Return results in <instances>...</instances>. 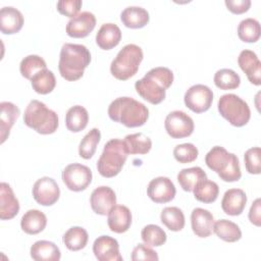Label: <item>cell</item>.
Here are the masks:
<instances>
[{
	"mask_svg": "<svg viewBox=\"0 0 261 261\" xmlns=\"http://www.w3.org/2000/svg\"><path fill=\"white\" fill-rule=\"evenodd\" d=\"M32 194L35 201L40 205L51 206L59 199L60 189L52 177L43 176L34 184Z\"/></svg>",
	"mask_w": 261,
	"mask_h": 261,
	"instance_id": "cell-12",
	"label": "cell"
},
{
	"mask_svg": "<svg viewBox=\"0 0 261 261\" xmlns=\"http://www.w3.org/2000/svg\"><path fill=\"white\" fill-rule=\"evenodd\" d=\"M31 257L36 261H58L61 258V253L53 242L41 240L32 245Z\"/></svg>",
	"mask_w": 261,
	"mask_h": 261,
	"instance_id": "cell-25",
	"label": "cell"
},
{
	"mask_svg": "<svg viewBox=\"0 0 261 261\" xmlns=\"http://www.w3.org/2000/svg\"><path fill=\"white\" fill-rule=\"evenodd\" d=\"M217 108L220 115L237 127L247 124L251 117L248 103L236 94L222 95L218 100Z\"/></svg>",
	"mask_w": 261,
	"mask_h": 261,
	"instance_id": "cell-8",
	"label": "cell"
},
{
	"mask_svg": "<svg viewBox=\"0 0 261 261\" xmlns=\"http://www.w3.org/2000/svg\"><path fill=\"white\" fill-rule=\"evenodd\" d=\"M143 242L151 247H160L167 240L166 232L156 224H148L141 231Z\"/></svg>",
	"mask_w": 261,
	"mask_h": 261,
	"instance_id": "cell-40",
	"label": "cell"
},
{
	"mask_svg": "<svg viewBox=\"0 0 261 261\" xmlns=\"http://www.w3.org/2000/svg\"><path fill=\"white\" fill-rule=\"evenodd\" d=\"M90 62L91 53L86 46L65 43L60 50L58 69L63 79L73 82L83 76Z\"/></svg>",
	"mask_w": 261,
	"mask_h": 261,
	"instance_id": "cell-2",
	"label": "cell"
},
{
	"mask_svg": "<svg viewBox=\"0 0 261 261\" xmlns=\"http://www.w3.org/2000/svg\"><path fill=\"white\" fill-rule=\"evenodd\" d=\"M213 231L219 239L227 243H234L242 238V230L239 225L227 219L214 221Z\"/></svg>",
	"mask_w": 261,
	"mask_h": 261,
	"instance_id": "cell-29",
	"label": "cell"
},
{
	"mask_svg": "<svg viewBox=\"0 0 261 261\" xmlns=\"http://www.w3.org/2000/svg\"><path fill=\"white\" fill-rule=\"evenodd\" d=\"M47 225L46 215L38 209L28 210L20 219V227L28 234H37Z\"/></svg>",
	"mask_w": 261,
	"mask_h": 261,
	"instance_id": "cell-26",
	"label": "cell"
},
{
	"mask_svg": "<svg viewBox=\"0 0 261 261\" xmlns=\"http://www.w3.org/2000/svg\"><path fill=\"white\" fill-rule=\"evenodd\" d=\"M261 150L259 147H253L245 152V166L249 173L259 174L261 171Z\"/></svg>",
	"mask_w": 261,
	"mask_h": 261,
	"instance_id": "cell-42",
	"label": "cell"
},
{
	"mask_svg": "<svg viewBox=\"0 0 261 261\" xmlns=\"http://www.w3.org/2000/svg\"><path fill=\"white\" fill-rule=\"evenodd\" d=\"M238 63L241 69L246 73L250 83L256 86L261 84V62L255 52L248 49L243 50L238 57Z\"/></svg>",
	"mask_w": 261,
	"mask_h": 261,
	"instance_id": "cell-17",
	"label": "cell"
},
{
	"mask_svg": "<svg viewBox=\"0 0 261 261\" xmlns=\"http://www.w3.org/2000/svg\"><path fill=\"white\" fill-rule=\"evenodd\" d=\"M198 149L192 143L176 145L173 149V156L179 163H191L198 157Z\"/></svg>",
	"mask_w": 261,
	"mask_h": 261,
	"instance_id": "cell-41",
	"label": "cell"
},
{
	"mask_svg": "<svg viewBox=\"0 0 261 261\" xmlns=\"http://www.w3.org/2000/svg\"><path fill=\"white\" fill-rule=\"evenodd\" d=\"M121 40V31L117 24L112 22L103 23L97 35L96 43L103 50H110L117 46Z\"/></svg>",
	"mask_w": 261,
	"mask_h": 261,
	"instance_id": "cell-23",
	"label": "cell"
},
{
	"mask_svg": "<svg viewBox=\"0 0 261 261\" xmlns=\"http://www.w3.org/2000/svg\"><path fill=\"white\" fill-rule=\"evenodd\" d=\"M164 126L167 134L173 139L189 137L194 132V121L190 115L180 110H174L167 114Z\"/></svg>",
	"mask_w": 261,
	"mask_h": 261,
	"instance_id": "cell-11",
	"label": "cell"
},
{
	"mask_svg": "<svg viewBox=\"0 0 261 261\" xmlns=\"http://www.w3.org/2000/svg\"><path fill=\"white\" fill-rule=\"evenodd\" d=\"M83 2L81 0H60L57 2L56 7L61 14L72 18L79 14Z\"/></svg>",
	"mask_w": 261,
	"mask_h": 261,
	"instance_id": "cell-44",
	"label": "cell"
},
{
	"mask_svg": "<svg viewBox=\"0 0 261 261\" xmlns=\"http://www.w3.org/2000/svg\"><path fill=\"white\" fill-rule=\"evenodd\" d=\"M184 101L190 110L195 113H202L210 108L213 101V92L209 87L197 84L187 90Z\"/></svg>",
	"mask_w": 261,
	"mask_h": 261,
	"instance_id": "cell-10",
	"label": "cell"
},
{
	"mask_svg": "<svg viewBox=\"0 0 261 261\" xmlns=\"http://www.w3.org/2000/svg\"><path fill=\"white\" fill-rule=\"evenodd\" d=\"M205 178H207V174L199 166L184 168L177 174V181L186 192H193L195 186Z\"/></svg>",
	"mask_w": 261,
	"mask_h": 261,
	"instance_id": "cell-31",
	"label": "cell"
},
{
	"mask_svg": "<svg viewBox=\"0 0 261 261\" xmlns=\"http://www.w3.org/2000/svg\"><path fill=\"white\" fill-rule=\"evenodd\" d=\"M127 150L123 141L119 139L109 140L103 148V152L97 161V169L104 177L117 175L127 158Z\"/></svg>",
	"mask_w": 261,
	"mask_h": 261,
	"instance_id": "cell-6",
	"label": "cell"
},
{
	"mask_svg": "<svg viewBox=\"0 0 261 261\" xmlns=\"http://www.w3.org/2000/svg\"><path fill=\"white\" fill-rule=\"evenodd\" d=\"M128 154H147L152 148V141L143 133L125 136L123 140Z\"/></svg>",
	"mask_w": 261,
	"mask_h": 261,
	"instance_id": "cell-32",
	"label": "cell"
},
{
	"mask_svg": "<svg viewBox=\"0 0 261 261\" xmlns=\"http://www.w3.org/2000/svg\"><path fill=\"white\" fill-rule=\"evenodd\" d=\"M173 82V72L163 66L150 69L144 77L137 81L135 89L137 93L151 104L161 103L166 96V90Z\"/></svg>",
	"mask_w": 261,
	"mask_h": 261,
	"instance_id": "cell-1",
	"label": "cell"
},
{
	"mask_svg": "<svg viewBox=\"0 0 261 261\" xmlns=\"http://www.w3.org/2000/svg\"><path fill=\"white\" fill-rule=\"evenodd\" d=\"M261 200L257 198L250 207L249 210V220L256 226L261 225Z\"/></svg>",
	"mask_w": 261,
	"mask_h": 261,
	"instance_id": "cell-46",
	"label": "cell"
},
{
	"mask_svg": "<svg viewBox=\"0 0 261 261\" xmlns=\"http://www.w3.org/2000/svg\"><path fill=\"white\" fill-rule=\"evenodd\" d=\"M90 204L96 214L106 215L115 206L116 195L114 191L107 186L98 187L91 194Z\"/></svg>",
	"mask_w": 261,
	"mask_h": 261,
	"instance_id": "cell-15",
	"label": "cell"
},
{
	"mask_svg": "<svg viewBox=\"0 0 261 261\" xmlns=\"http://www.w3.org/2000/svg\"><path fill=\"white\" fill-rule=\"evenodd\" d=\"M214 84L220 90H233L240 86L241 77L230 68H221L214 74Z\"/></svg>",
	"mask_w": 261,
	"mask_h": 261,
	"instance_id": "cell-39",
	"label": "cell"
},
{
	"mask_svg": "<svg viewBox=\"0 0 261 261\" xmlns=\"http://www.w3.org/2000/svg\"><path fill=\"white\" fill-rule=\"evenodd\" d=\"M92 170L81 163H71L62 170V180L66 188L73 192H81L92 181Z\"/></svg>",
	"mask_w": 261,
	"mask_h": 261,
	"instance_id": "cell-9",
	"label": "cell"
},
{
	"mask_svg": "<svg viewBox=\"0 0 261 261\" xmlns=\"http://www.w3.org/2000/svg\"><path fill=\"white\" fill-rule=\"evenodd\" d=\"M191 224L197 237L207 238L213 231L214 216L207 209L195 208L191 214Z\"/></svg>",
	"mask_w": 261,
	"mask_h": 261,
	"instance_id": "cell-18",
	"label": "cell"
},
{
	"mask_svg": "<svg viewBox=\"0 0 261 261\" xmlns=\"http://www.w3.org/2000/svg\"><path fill=\"white\" fill-rule=\"evenodd\" d=\"M23 122L41 135H50L55 133L59 121L55 111L39 100H32L24 110Z\"/></svg>",
	"mask_w": 261,
	"mask_h": 261,
	"instance_id": "cell-5",
	"label": "cell"
},
{
	"mask_svg": "<svg viewBox=\"0 0 261 261\" xmlns=\"http://www.w3.org/2000/svg\"><path fill=\"white\" fill-rule=\"evenodd\" d=\"M22 13L12 7L4 6L0 10V30L5 35H12L18 33L23 25Z\"/></svg>",
	"mask_w": 261,
	"mask_h": 261,
	"instance_id": "cell-20",
	"label": "cell"
},
{
	"mask_svg": "<svg viewBox=\"0 0 261 261\" xmlns=\"http://www.w3.org/2000/svg\"><path fill=\"white\" fill-rule=\"evenodd\" d=\"M31 85L35 92L46 95L54 90L56 86V79L54 73L46 68L39 71L32 77Z\"/></svg>",
	"mask_w": 261,
	"mask_h": 261,
	"instance_id": "cell-33",
	"label": "cell"
},
{
	"mask_svg": "<svg viewBox=\"0 0 261 261\" xmlns=\"http://www.w3.org/2000/svg\"><path fill=\"white\" fill-rule=\"evenodd\" d=\"M111 120L127 127H137L145 124L149 117V109L145 104L130 97H118L108 107Z\"/></svg>",
	"mask_w": 261,
	"mask_h": 261,
	"instance_id": "cell-3",
	"label": "cell"
},
{
	"mask_svg": "<svg viewBox=\"0 0 261 261\" xmlns=\"http://www.w3.org/2000/svg\"><path fill=\"white\" fill-rule=\"evenodd\" d=\"M88 231L82 226H72L63 234L62 241L69 251H80L84 249L88 243Z\"/></svg>",
	"mask_w": 261,
	"mask_h": 261,
	"instance_id": "cell-30",
	"label": "cell"
},
{
	"mask_svg": "<svg viewBox=\"0 0 261 261\" xmlns=\"http://www.w3.org/2000/svg\"><path fill=\"white\" fill-rule=\"evenodd\" d=\"M224 3L227 9L236 14H241L248 11L251 6L250 0H225Z\"/></svg>",
	"mask_w": 261,
	"mask_h": 261,
	"instance_id": "cell-45",
	"label": "cell"
},
{
	"mask_svg": "<svg viewBox=\"0 0 261 261\" xmlns=\"http://www.w3.org/2000/svg\"><path fill=\"white\" fill-rule=\"evenodd\" d=\"M0 107V139L1 144H3L8 138L10 129L19 115V109L15 104L7 101L1 102Z\"/></svg>",
	"mask_w": 261,
	"mask_h": 261,
	"instance_id": "cell-24",
	"label": "cell"
},
{
	"mask_svg": "<svg viewBox=\"0 0 261 261\" xmlns=\"http://www.w3.org/2000/svg\"><path fill=\"white\" fill-rule=\"evenodd\" d=\"M120 19L126 28H144L150 19L149 12L141 6H127L120 13Z\"/></svg>",
	"mask_w": 261,
	"mask_h": 261,
	"instance_id": "cell-27",
	"label": "cell"
},
{
	"mask_svg": "<svg viewBox=\"0 0 261 261\" xmlns=\"http://www.w3.org/2000/svg\"><path fill=\"white\" fill-rule=\"evenodd\" d=\"M101 139V133L97 127L92 128L79 145V155L84 159H90L96 152L97 145Z\"/></svg>",
	"mask_w": 261,
	"mask_h": 261,
	"instance_id": "cell-38",
	"label": "cell"
},
{
	"mask_svg": "<svg viewBox=\"0 0 261 261\" xmlns=\"http://www.w3.org/2000/svg\"><path fill=\"white\" fill-rule=\"evenodd\" d=\"M247 204V195L241 189L227 190L221 200V208L224 213L237 216L242 214Z\"/></svg>",
	"mask_w": 261,
	"mask_h": 261,
	"instance_id": "cell-22",
	"label": "cell"
},
{
	"mask_svg": "<svg viewBox=\"0 0 261 261\" xmlns=\"http://www.w3.org/2000/svg\"><path fill=\"white\" fill-rule=\"evenodd\" d=\"M19 211V202L14 196L11 187L7 182L0 185V218L8 220L13 218Z\"/></svg>",
	"mask_w": 261,
	"mask_h": 261,
	"instance_id": "cell-21",
	"label": "cell"
},
{
	"mask_svg": "<svg viewBox=\"0 0 261 261\" xmlns=\"http://www.w3.org/2000/svg\"><path fill=\"white\" fill-rule=\"evenodd\" d=\"M95 15L90 11H83L69 19L65 30L71 38H85L95 29Z\"/></svg>",
	"mask_w": 261,
	"mask_h": 261,
	"instance_id": "cell-16",
	"label": "cell"
},
{
	"mask_svg": "<svg viewBox=\"0 0 261 261\" xmlns=\"http://www.w3.org/2000/svg\"><path fill=\"white\" fill-rule=\"evenodd\" d=\"M159 259L157 252L151 249L148 245L139 244L132 252L133 261H157Z\"/></svg>",
	"mask_w": 261,
	"mask_h": 261,
	"instance_id": "cell-43",
	"label": "cell"
},
{
	"mask_svg": "<svg viewBox=\"0 0 261 261\" xmlns=\"http://www.w3.org/2000/svg\"><path fill=\"white\" fill-rule=\"evenodd\" d=\"M196 200L202 203H213L219 194L218 185L215 181L208 180L207 178L200 180L193 190Z\"/></svg>",
	"mask_w": 261,
	"mask_h": 261,
	"instance_id": "cell-34",
	"label": "cell"
},
{
	"mask_svg": "<svg viewBox=\"0 0 261 261\" xmlns=\"http://www.w3.org/2000/svg\"><path fill=\"white\" fill-rule=\"evenodd\" d=\"M176 190L174 184L166 176L153 178L147 188L149 198L155 203H167L173 200Z\"/></svg>",
	"mask_w": 261,
	"mask_h": 261,
	"instance_id": "cell-13",
	"label": "cell"
},
{
	"mask_svg": "<svg viewBox=\"0 0 261 261\" xmlns=\"http://www.w3.org/2000/svg\"><path fill=\"white\" fill-rule=\"evenodd\" d=\"M161 222L172 231H179L185 226V215L184 212L174 206L165 207L160 214Z\"/></svg>",
	"mask_w": 261,
	"mask_h": 261,
	"instance_id": "cell-35",
	"label": "cell"
},
{
	"mask_svg": "<svg viewBox=\"0 0 261 261\" xmlns=\"http://www.w3.org/2000/svg\"><path fill=\"white\" fill-rule=\"evenodd\" d=\"M46 68H47V64L45 60L41 56L35 55V54L25 56L20 61V64H19V71L21 75L30 81L36 73Z\"/></svg>",
	"mask_w": 261,
	"mask_h": 261,
	"instance_id": "cell-37",
	"label": "cell"
},
{
	"mask_svg": "<svg viewBox=\"0 0 261 261\" xmlns=\"http://www.w3.org/2000/svg\"><path fill=\"white\" fill-rule=\"evenodd\" d=\"M89 122L88 110L81 106L74 105L70 107L65 115V125L68 130L72 133H79L86 128Z\"/></svg>",
	"mask_w": 261,
	"mask_h": 261,
	"instance_id": "cell-28",
	"label": "cell"
},
{
	"mask_svg": "<svg viewBox=\"0 0 261 261\" xmlns=\"http://www.w3.org/2000/svg\"><path fill=\"white\" fill-rule=\"evenodd\" d=\"M93 253L99 261H122L118 242L110 236H100L93 244Z\"/></svg>",
	"mask_w": 261,
	"mask_h": 261,
	"instance_id": "cell-14",
	"label": "cell"
},
{
	"mask_svg": "<svg viewBox=\"0 0 261 261\" xmlns=\"http://www.w3.org/2000/svg\"><path fill=\"white\" fill-rule=\"evenodd\" d=\"M260 35V23L255 18H245L238 25V36L243 42L255 43L259 40Z\"/></svg>",
	"mask_w": 261,
	"mask_h": 261,
	"instance_id": "cell-36",
	"label": "cell"
},
{
	"mask_svg": "<svg viewBox=\"0 0 261 261\" xmlns=\"http://www.w3.org/2000/svg\"><path fill=\"white\" fill-rule=\"evenodd\" d=\"M107 223L111 231L122 233L128 230L132 224V212L124 205H115L107 214Z\"/></svg>",
	"mask_w": 261,
	"mask_h": 261,
	"instance_id": "cell-19",
	"label": "cell"
},
{
	"mask_svg": "<svg viewBox=\"0 0 261 261\" xmlns=\"http://www.w3.org/2000/svg\"><path fill=\"white\" fill-rule=\"evenodd\" d=\"M143 57V50L140 46L136 44L123 46L110 64L111 74L119 81L128 80L139 70Z\"/></svg>",
	"mask_w": 261,
	"mask_h": 261,
	"instance_id": "cell-7",
	"label": "cell"
},
{
	"mask_svg": "<svg viewBox=\"0 0 261 261\" xmlns=\"http://www.w3.org/2000/svg\"><path fill=\"white\" fill-rule=\"evenodd\" d=\"M205 163L224 181H237L242 176L238 156L221 146L212 147L205 156Z\"/></svg>",
	"mask_w": 261,
	"mask_h": 261,
	"instance_id": "cell-4",
	"label": "cell"
}]
</instances>
